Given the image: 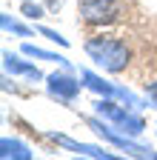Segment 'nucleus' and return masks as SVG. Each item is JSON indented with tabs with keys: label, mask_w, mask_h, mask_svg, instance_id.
<instances>
[{
	"label": "nucleus",
	"mask_w": 157,
	"mask_h": 160,
	"mask_svg": "<svg viewBox=\"0 0 157 160\" xmlns=\"http://www.w3.org/2000/svg\"><path fill=\"white\" fill-rule=\"evenodd\" d=\"M86 54L94 60L100 69L106 72H123L129 63V49L120 40H111V37H94L86 43Z\"/></svg>",
	"instance_id": "1"
},
{
	"label": "nucleus",
	"mask_w": 157,
	"mask_h": 160,
	"mask_svg": "<svg viewBox=\"0 0 157 160\" xmlns=\"http://www.w3.org/2000/svg\"><path fill=\"white\" fill-rule=\"evenodd\" d=\"M94 109H97V114H100V117H106V120H111V123H117V126H120L123 132H129V134H140V132L146 129L143 117H137V114L120 109L117 103H111V100H97Z\"/></svg>",
	"instance_id": "2"
},
{
	"label": "nucleus",
	"mask_w": 157,
	"mask_h": 160,
	"mask_svg": "<svg viewBox=\"0 0 157 160\" xmlns=\"http://www.w3.org/2000/svg\"><path fill=\"white\" fill-rule=\"evenodd\" d=\"M117 0H80V17L91 26H106L117 17Z\"/></svg>",
	"instance_id": "3"
},
{
	"label": "nucleus",
	"mask_w": 157,
	"mask_h": 160,
	"mask_svg": "<svg viewBox=\"0 0 157 160\" xmlns=\"http://www.w3.org/2000/svg\"><path fill=\"white\" fill-rule=\"evenodd\" d=\"M89 126L100 134V137H106V140H111L114 146H120V149H126L129 154H137V157H157V152H151L149 146H140V143H131V140L126 137V134H117V132H111V126L109 123H103V120H89Z\"/></svg>",
	"instance_id": "4"
},
{
	"label": "nucleus",
	"mask_w": 157,
	"mask_h": 160,
	"mask_svg": "<svg viewBox=\"0 0 157 160\" xmlns=\"http://www.w3.org/2000/svg\"><path fill=\"white\" fill-rule=\"evenodd\" d=\"M80 80H83L91 92L103 94V97H120V100H126V103H131V106H143L140 97H134L129 89H120V86H114V83H109V80L97 77V74H91V72H80Z\"/></svg>",
	"instance_id": "5"
},
{
	"label": "nucleus",
	"mask_w": 157,
	"mask_h": 160,
	"mask_svg": "<svg viewBox=\"0 0 157 160\" xmlns=\"http://www.w3.org/2000/svg\"><path fill=\"white\" fill-rule=\"evenodd\" d=\"M49 92L54 97H60V100H71L80 92V83L74 77H69V74H52L49 77Z\"/></svg>",
	"instance_id": "6"
},
{
	"label": "nucleus",
	"mask_w": 157,
	"mask_h": 160,
	"mask_svg": "<svg viewBox=\"0 0 157 160\" xmlns=\"http://www.w3.org/2000/svg\"><path fill=\"white\" fill-rule=\"evenodd\" d=\"M52 140H57L60 146H66V149H71V152H77V154H83V157H103V160H114V154H111V152H106V149H100V146L77 143V140L63 137V134H52Z\"/></svg>",
	"instance_id": "7"
},
{
	"label": "nucleus",
	"mask_w": 157,
	"mask_h": 160,
	"mask_svg": "<svg viewBox=\"0 0 157 160\" xmlns=\"http://www.w3.org/2000/svg\"><path fill=\"white\" fill-rule=\"evenodd\" d=\"M3 66H6V72H12V74H26V77H32V80H40V77H43L32 63H23V60H20V57H14L12 52L3 54Z\"/></svg>",
	"instance_id": "8"
},
{
	"label": "nucleus",
	"mask_w": 157,
	"mask_h": 160,
	"mask_svg": "<svg viewBox=\"0 0 157 160\" xmlns=\"http://www.w3.org/2000/svg\"><path fill=\"white\" fill-rule=\"evenodd\" d=\"M0 157L9 160V157H17V160H32V152L26 143L20 140H12V137H3L0 140Z\"/></svg>",
	"instance_id": "9"
},
{
	"label": "nucleus",
	"mask_w": 157,
	"mask_h": 160,
	"mask_svg": "<svg viewBox=\"0 0 157 160\" xmlns=\"http://www.w3.org/2000/svg\"><path fill=\"white\" fill-rule=\"evenodd\" d=\"M23 54L40 57V60H54V63H63V66H69V63H66V57H60V54H52V52H43V49H37V46H32V43H23Z\"/></svg>",
	"instance_id": "10"
},
{
	"label": "nucleus",
	"mask_w": 157,
	"mask_h": 160,
	"mask_svg": "<svg viewBox=\"0 0 157 160\" xmlns=\"http://www.w3.org/2000/svg\"><path fill=\"white\" fill-rule=\"evenodd\" d=\"M0 23H3L6 32H14V34H20V37H32V29L20 26V23H17V20H12L9 14H0Z\"/></svg>",
	"instance_id": "11"
},
{
	"label": "nucleus",
	"mask_w": 157,
	"mask_h": 160,
	"mask_svg": "<svg viewBox=\"0 0 157 160\" xmlns=\"http://www.w3.org/2000/svg\"><path fill=\"white\" fill-rule=\"evenodd\" d=\"M40 34H43V37H49L52 43H60V46H69V40H66L63 34H57L54 29H46V26H43V29H40Z\"/></svg>",
	"instance_id": "12"
},
{
	"label": "nucleus",
	"mask_w": 157,
	"mask_h": 160,
	"mask_svg": "<svg viewBox=\"0 0 157 160\" xmlns=\"http://www.w3.org/2000/svg\"><path fill=\"white\" fill-rule=\"evenodd\" d=\"M23 14L26 17H43V9L34 6V3H23Z\"/></svg>",
	"instance_id": "13"
},
{
	"label": "nucleus",
	"mask_w": 157,
	"mask_h": 160,
	"mask_svg": "<svg viewBox=\"0 0 157 160\" xmlns=\"http://www.w3.org/2000/svg\"><path fill=\"white\" fill-rule=\"evenodd\" d=\"M146 94H149V100H151V103L157 106V83H149V86H146Z\"/></svg>",
	"instance_id": "14"
}]
</instances>
